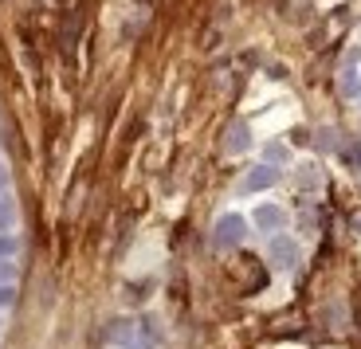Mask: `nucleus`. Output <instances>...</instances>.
Returning <instances> with one entry per match:
<instances>
[{
  "label": "nucleus",
  "instance_id": "obj_1",
  "mask_svg": "<svg viewBox=\"0 0 361 349\" xmlns=\"http://www.w3.org/2000/svg\"><path fill=\"white\" fill-rule=\"evenodd\" d=\"M279 177H283V169H275V165L259 161V165H252L244 177L235 180V197H255V192H267V188L279 185Z\"/></svg>",
  "mask_w": 361,
  "mask_h": 349
},
{
  "label": "nucleus",
  "instance_id": "obj_2",
  "mask_svg": "<svg viewBox=\"0 0 361 349\" xmlns=\"http://www.w3.org/2000/svg\"><path fill=\"white\" fill-rule=\"evenodd\" d=\"M247 224L252 220H244L240 212H220L216 216V224H212V247H235V243H244L247 235Z\"/></svg>",
  "mask_w": 361,
  "mask_h": 349
},
{
  "label": "nucleus",
  "instance_id": "obj_3",
  "mask_svg": "<svg viewBox=\"0 0 361 349\" xmlns=\"http://www.w3.org/2000/svg\"><path fill=\"white\" fill-rule=\"evenodd\" d=\"M252 228L255 232H263V235H279L283 232V224H287V208L283 204H275V200H263V204H255L252 208Z\"/></svg>",
  "mask_w": 361,
  "mask_h": 349
},
{
  "label": "nucleus",
  "instance_id": "obj_4",
  "mask_svg": "<svg viewBox=\"0 0 361 349\" xmlns=\"http://www.w3.org/2000/svg\"><path fill=\"white\" fill-rule=\"evenodd\" d=\"M267 255H271V263H275V267H283V271L298 267V243H295V235H287V232L271 235Z\"/></svg>",
  "mask_w": 361,
  "mask_h": 349
},
{
  "label": "nucleus",
  "instance_id": "obj_5",
  "mask_svg": "<svg viewBox=\"0 0 361 349\" xmlns=\"http://www.w3.org/2000/svg\"><path fill=\"white\" fill-rule=\"evenodd\" d=\"M252 145H255L252 122H232V125H228V134H224V153H228V157H244Z\"/></svg>",
  "mask_w": 361,
  "mask_h": 349
},
{
  "label": "nucleus",
  "instance_id": "obj_6",
  "mask_svg": "<svg viewBox=\"0 0 361 349\" xmlns=\"http://www.w3.org/2000/svg\"><path fill=\"white\" fill-rule=\"evenodd\" d=\"M357 59H361V51H350L342 75H338V90H342V99H361V67H357Z\"/></svg>",
  "mask_w": 361,
  "mask_h": 349
},
{
  "label": "nucleus",
  "instance_id": "obj_7",
  "mask_svg": "<svg viewBox=\"0 0 361 349\" xmlns=\"http://www.w3.org/2000/svg\"><path fill=\"white\" fill-rule=\"evenodd\" d=\"M263 161L275 165V169H283V165L295 161V153H290V145H287V142H267V149H263Z\"/></svg>",
  "mask_w": 361,
  "mask_h": 349
},
{
  "label": "nucleus",
  "instance_id": "obj_8",
  "mask_svg": "<svg viewBox=\"0 0 361 349\" xmlns=\"http://www.w3.org/2000/svg\"><path fill=\"white\" fill-rule=\"evenodd\" d=\"M12 224H16V200L4 192V197H0V235H8Z\"/></svg>",
  "mask_w": 361,
  "mask_h": 349
},
{
  "label": "nucleus",
  "instance_id": "obj_9",
  "mask_svg": "<svg viewBox=\"0 0 361 349\" xmlns=\"http://www.w3.org/2000/svg\"><path fill=\"white\" fill-rule=\"evenodd\" d=\"M110 341H114V345H134V322H122V326H114V333H110Z\"/></svg>",
  "mask_w": 361,
  "mask_h": 349
},
{
  "label": "nucleus",
  "instance_id": "obj_10",
  "mask_svg": "<svg viewBox=\"0 0 361 349\" xmlns=\"http://www.w3.org/2000/svg\"><path fill=\"white\" fill-rule=\"evenodd\" d=\"M16 298H20L16 283H8V287H0V314H8L12 306H16Z\"/></svg>",
  "mask_w": 361,
  "mask_h": 349
},
{
  "label": "nucleus",
  "instance_id": "obj_11",
  "mask_svg": "<svg viewBox=\"0 0 361 349\" xmlns=\"http://www.w3.org/2000/svg\"><path fill=\"white\" fill-rule=\"evenodd\" d=\"M8 283H16V259L0 263V287H8Z\"/></svg>",
  "mask_w": 361,
  "mask_h": 349
},
{
  "label": "nucleus",
  "instance_id": "obj_12",
  "mask_svg": "<svg viewBox=\"0 0 361 349\" xmlns=\"http://www.w3.org/2000/svg\"><path fill=\"white\" fill-rule=\"evenodd\" d=\"M16 255V235H0V263Z\"/></svg>",
  "mask_w": 361,
  "mask_h": 349
},
{
  "label": "nucleus",
  "instance_id": "obj_13",
  "mask_svg": "<svg viewBox=\"0 0 361 349\" xmlns=\"http://www.w3.org/2000/svg\"><path fill=\"white\" fill-rule=\"evenodd\" d=\"M310 185H318V169H314V165L302 169V188H310Z\"/></svg>",
  "mask_w": 361,
  "mask_h": 349
},
{
  "label": "nucleus",
  "instance_id": "obj_14",
  "mask_svg": "<svg viewBox=\"0 0 361 349\" xmlns=\"http://www.w3.org/2000/svg\"><path fill=\"white\" fill-rule=\"evenodd\" d=\"M8 180H12V173H8V165L0 161V197H4V188H8Z\"/></svg>",
  "mask_w": 361,
  "mask_h": 349
}]
</instances>
